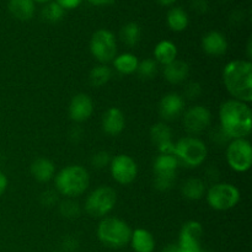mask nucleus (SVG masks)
<instances>
[{
    "label": "nucleus",
    "mask_w": 252,
    "mask_h": 252,
    "mask_svg": "<svg viewBox=\"0 0 252 252\" xmlns=\"http://www.w3.org/2000/svg\"><path fill=\"white\" fill-rule=\"evenodd\" d=\"M192 7L198 14H204L208 10V1L207 0H193L192 1Z\"/></svg>",
    "instance_id": "37"
},
{
    "label": "nucleus",
    "mask_w": 252,
    "mask_h": 252,
    "mask_svg": "<svg viewBox=\"0 0 252 252\" xmlns=\"http://www.w3.org/2000/svg\"><path fill=\"white\" fill-rule=\"evenodd\" d=\"M116 202H117V193L112 187H97L86 198L85 211L90 217L102 218L115 208Z\"/></svg>",
    "instance_id": "6"
},
{
    "label": "nucleus",
    "mask_w": 252,
    "mask_h": 252,
    "mask_svg": "<svg viewBox=\"0 0 252 252\" xmlns=\"http://www.w3.org/2000/svg\"><path fill=\"white\" fill-rule=\"evenodd\" d=\"M64 15H65V10L56 1L47 4L46 6L43 7V10H42V17H43L47 22H51V24L59 22L63 19Z\"/></svg>",
    "instance_id": "29"
},
{
    "label": "nucleus",
    "mask_w": 252,
    "mask_h": 252,
    "mask_svg": "<svg viewBox=\"0 0 252 252\" xmlns=\"http://www.w3.org/2000/svg\"><path fill=\"white\" fill-rule=\"evenodd\" d=\"M208 150L206 144L196 137H185L175 143V153L180 165L186 167H198L206 160Z\"/></svg>",
    "instance_id": "5"
},
{
    "label": "nucleus",
    "mask_w": 252,
    "mask_h": 252,
    "mask_svg": "<svg viewBox=\"0 0 252 252\" xmlns=\"http://www.w3.org/2000/svg\"><path fill=\"white\" fill-rule=\"evenodd\" d=\"M132 230L122 219L105 218L97 226V236L102 244L112 249H120L130 240Z\"/></svg>",
    "instance_id": "4"
},
{
    "label": "nucleus",
    "mask_w": 252,
    "mask_h": 252,
    "mask_svg": "<svg viewBox=\"0 0 252 252\" xmlns=\"http://www.w3.org/2000/svg\"><path fill=\"white\" fill-rule=\"evenodd\" d=\"M59 212L66 219H75L80 216V206L71 198L65 199L59 206Z\"/></svg>",
    "instance_id": "31"
},
{
    "label": "nucleus",
    "mask_w": 252,
    "mask_h": 252,
    "mask_svg": "<svg viewBox=\"0 0 252 252\" xmlns=\"http://www.w3.org/2000/svg\"><path fill=\"white\" fill-rule=\"evenodd\" d=\"M33 1H38V2H46V1H49V0H33Z\"/></svg>",
    "instance_id": "42"
},
{
    "label": "nucleus",
    "mask_w": 252,
    "mask_h": 252,
    "mask_svg": "<svg viewBox=\"0 0 252 252\" xmlns=\"http://www.w3.org/2000/svg\"><path fill=\"white\" fill-rule=\"evenodd\" d=\"M130 244L135 252H153L155 248V240L152 233L145 229H135L130 235Z\"/></svg>",
    "instance_id": "20"
},
{
    "label": "nucleus",
    "mask_w": 252,
    "mask_h": 252,
    "mask_svg": "<svg viewBox=\"0 0 252 252\" xmlns=\"http://www.w3.org/2000/svg\"><path fill=\"white\" fill-rule=\"evenodd\" d=\"M202 93L201 85L198 83H189V85H186L185 88V96L189 100H194V98L198 97Z\"/></svg>",
    "instance_id": "33"
},
{
    "label": "nucleus",
    "mask_w": 252,
    "mask_h": 252,
    "mask_svg": "<svg viewBox=\"0 0 252 252\" xmlns=\"http://www.w3.org/2000/svg\"><path fill=\"white\" fill-rule=\"evenodd\" d=\"M226 161L236 172H246L252 165V147L246 139H231L226 148Z\"/></svg>",
    "instance_id": "10"
},
{
    "label": "nucleus",
    "mask_w": 252,
    "mask_h": 252,
    "mask_svg": "<svg viewBox=\"0 0 252 252\" xmlns=\"http://www.w3.org/2000/svg\"><path fill=\"white\" fill-rule=\"evenodd\" d=\"M125 115L120 108L111 107L102 116V129L108 135H118L125 129Z\"/></svg>",
    "instance_id": "17"
},
{
    "label": "nucleus",
    "mask_w": 252,
    "mask_h": 252,
    "mask_svg": "<svg viewBox=\"0 0 252 252\" xmlns=\"http://www.w3.org/2000/svg\"><path fill=\"white\" fill-rule=\"evenodd\" d=\"M202 48L209 56H223L228 49V42L223 33L218 31H211L204 34L202 38Z\"/></svg>",
    "instance_id": "18"
},
{
    "label": "nucleus",
    "mask_w": 252,
    "mask_h": 252,
    "mask_svg": "<svg viewBox=\"0 0 252 252\" xmlns=\"http://www.w3.org/2000/svg\"><path fill=\"white\" fill-rule=\"evenodd\" d=\"M140 36H142V31H140L139 25L135 22H128L120 31L121 39L128 47L137 46L138 42L140 41Z\"/></svg>",
    "instance_id": "28"
},
{
    "label": "nucleus",
    "mask_w": 252,
    "mask_h": 252,
    "mask_svg": "<svg viewBox=\"0 0 252 252\" xmlns=\"http://www.w3.org/2000/svg\"><path fill=\"white\" fill-rule=\"evenodd\" d=\"M166 21L170 30L175 32H181L186 30L187 26H189V15L181 7H172L167 12Z\"/></svg>",
    "instance_id": "26"
},
{
    "label": "nucleus",
    "mask_w": 252,
    "mask_h": 252,
    "mask_svg": "<svg viewBox=\"0 0 252 252\" xmlns=\"http://www.w3.org/2000/svg\"><path fill=\"white\" fill-rule=\"evenodd\" d=\"M185 110V100L179 94H167L160 100L159 113L165 121H174L182 115Z\"/></svg>",
    "instance_id": "16"
},
{
    "label": "nucleus",
    "mask_w": 252,
    "mask_h": 252,
    "mask_svg": "<svg viewBox=\"0 0 252 252\" xmlns=\"http://www.w3.org/2000/svg\"><path fill=\"white\" fill-rule=\"evenodd\" d=\"M90 52L100 64L112 61L117 54V42L112 32L106 29L97 30L91 37Z\"/></svg>",
    "instance_id": "9"
},
{
    "label": "nucleus",
    "mask_w": 252,
    "mask_h": 252,
    "mask_svg": "<svg viewBox=\"0 0 252 252\" xmlns=\"http://www.w3.org/2000/svg\"><path fill=\"white\" fill-rule=\"evenodd\" d=\"M111 162V157L107 152H97L96 154L93 155L91 158V164L96 169H103V167L108 166Z\"/></svg>",
    "instance_id": "32"
},
{
    "label": "nucleus",
    "mask_w": 252,
    "mask_h": 252,
    "mask_svg": "<svg viewBox=\"0 0 252 252\" xmlns=\"http://www.w3.org/2000/svg\"><path fill=\"white\" fill-rule=\"evenodd\" d=\"M7 189V177L5 176V174H2L0 171V196L6 191Z\"/></svg>",
    "instance_id": "38"
},
{
    "label": "nucleus",
    "mask_w": 252,
    "mask_h": 252,
    "mask_svg": "<svg viewBox=\"0 0 252 252\" xmlns=\"http://www.w3.org/2000/svg\"><path fill=\"white\" fill-rule=\"evenodd\" d=\"M219 127L230 139H245L252 129V111L243 101H225L219 108Z\"/></svg>",
    "instance_id": "1"
},
{
    "label": "nucleus",
    "mask_w": 252,
    "mask_h": 252,
    "mask_svg": "<svg viewBox=\"0 0 252 252\" xmlns=\"http://www.w3.org/2000/svg\"><path fill=\"white\" fill-rule=\"evenodd\" d=\"M54 182L59 193L68 198H74L83 194L88 189L90 185V176L85 167L80 165H70L57 174Z\"/></svg>",
    "instance_id": "3"
},
{
    "label": "nucleus",
    "mask_w": 252,
    "mask_h": 252,
    "mask_svg": "<svg viewBox=\"0 0 252 252\" xmlns=\"http://www.w3.org/2000/svg\"><path fill=\"white\" fill-rule=\"evenodd\" d=\"M172 132L171 128L165 123H157L150 129V138L153 143L158 147L160 154L174 155L175 143L171 140Z\"/></svg>",
    "instance_id": "15"
},
{
    "label": "nucleus",
    "mask_w": 252,
    "mask_h": 252,
    "mask_svg": "<svg viewBox=\"0 0 252 252\" xmlns=\"http://www.w3.org/2000/svg\"><path fill=\"white\" fill-rule=\"evenodd\" d=\"M180 164L175 155L159 154L154 161V186L159 191H167L176 180Z\"/></svg>",
    "instance_id": "8"
},
{
    "label": "nucleus",
    "mask_w": 252,
    "mask_h": 252,
    "mask_svg": "<svg viewBox=\"0 0 252 252\" xmlns=\"http://www.w3.org/2000/svg\"><path fill=\"white\" fill-rule=\"evenodd\" d=\"M240 201V192L234 185L217 182L207 192V202L216 211H228L234 208Z\"/></svg>",
    "instance_id": "7"
},
{
    "label": "nucleus",
    "mask_w": 252,
    "mask_h": 252,
    "mask_svg": "<svg viewBox=\"0 0 252 252\" xmlns=\"http://www.w3.org/2000/svg\"><path fill=\"white\" fill-rule=\"evenodd\" d=\"M112 71L106 64H98L94 66L89 74V83L94 88H101L110 81Z\"/></svg>",
    "instance_id": "27"
},
{
    "label": "nucleus",
    "mask_w": 252,
    "mask_h": 252,
    "mask_svg": "<svg viewBox=\"0 0 252 252\" xmlns=\"http://www.w3.org/2000/svg\"><path fill=\"white\" fill-rule=\"evenodd\" d=\"M110 170L113 180L120 185L132 184L138 175L137 162L126 154H120L111 159Z\"/></svg>",
    "instance_id": "11"
},
{
    "label": "nucleus",
    "mask_w": 252,
    "mask_h": 252,
    "mask_svg": "<svg viewBox=\"0 0 252 252\" xmlns=\"http://www.w3.org/2000/svg\"><path fill=\"white\" fill-rule=\"evenodd\" d=\"M138 64H139V61L132 53L120 54V56L115 57V59H113V66H115V69L120 74H123V75H129V74L135 73L138 68Z\"/></svg>",
    "instance_id": "25"
},
{
    "label": "nucleus",
    "mask_w": 252,
    "mask_h": 252,
    "mask_svg": "<svg viewBox=\"0 0 252 252\" xmlns=\"http://www.w3.org/2000/svg\"><path fill=\"white\" fill-rule=\"evenodd\" d=\"M212 140H214V142L217 143V144H224L225 142H228V140H230V138L228 137V135L224 133V130L221 129L220 127L218 128V129L214 130V133L212 134Z\"/></svg>",
    "instance_id": "35"
},
{
    "label": "nucleus",
    "mask_w": 252,
    "mask_h": 252,
    "mask_svg": "<svg viewBox=\"0 0 252 252\" xmlns=\"http://www.w3.org/2000/svg\"><path fill=\"white\" fill-rule=\"evenodd\" d=\"M137 73L142 79H153L158 73V63L154 59H144L138 64Z\"/></svg>",
    "instance_id": "30"
},
{
    "label": "nucleus",
    "mask_w": 252,
    "mask_h": 252,
    "mask_svg": "<svg viewBox=\"0 0 252 252\" xmlns=\"http://www.w3.org/2000/svg\"><path fill=\"white\" fill-rule=\"evenodd\" d=\"M94 112V102L86 94H78L69 103V117L74 122H85Z\"/></svg>",
    "instance_id": "14"
},
{
    "label": "nucleus",
    "mask_w": 252,
    "mask_h": 252,
    "mask_svg": "<svg viewBox=\"0 0 252 252\" xmlns=\"http://www.w3.org/2000/svg\"><path fill=\"white\" fill-rule=\"evenodd\" d=\"M154 58L157 63L167 65L177 58V47L171 41H160L154 48Z\"/></svg>",
    "instance_id": "22"
},
{
    "label": "nucleus",
    "mask_w": 252,
    "mask_h": 252,
    "mask_svg": "<svg viewBox=\"0 0 252 252\" xmlns=\"http://www.w3.org/2000/svg\"><path fill=\"white\" fill-rule=\"evenodd\" d=\"M81 1L83 0H56V2H58L64 10L75 9V7H78L81 4Z\"/></svg>",
    "instance_id": "36"
},
{
    "label": "nucleus",
    "mask_w": 252,
    "mask_h": 252,
    "mask_svg": "<svg viewBox=\"0 0 252 252\" xmlns=\"http://www.w3.org/2000/svg\"><path fill=\"white\" fill-rule=\"evenodd\" d=\"M212 121L211 112L204 106H193L189 108L184 115V127L187 133L193 135L201 134L209 127Z\"/></svg>",
    "instance_id": "12"
},
{
    "label": "nucleus",
    "mask_w": 252,
    "mask_h": 252,
    "mask_svg": "<svg viewBox=\"0 0 252 252\" xmlns=\"http://www.w3.org/2000/svg\"><path fill=\"white\" fill-rule=\"evenodd\" d=\"M189 74V66L186 62L175 59L170 64L165 65L164 76L170 84H181L187 79Z\"/></svg>",
    "instance_id": "19"
},
{
    "label": "nucleus",
    "mask_w": 252,
    "mask_h": 252,
    "mask_svg": "<svg viewBox=\"0 0 252 252\" xmlns=\"http://www.w3.org/2000/svg\"><path fill=\"white\" fill-rule=\"evenodd\" d=\"M203 238V226L199 221L189 220L182 226L179 246L182 252H202L201 240Z\"/></svg>",
    "instance_id": "13"
},
{
    "label": "nucleus",
    "mask_w": 252,
    "mask_h": 252,
    "mask_svg": "<svg viewBox=\"0 0 252 252\" xmlns=\"http://www.w3.org/2000/svg\"><path fill=\"white\" fill-rule=\"evenodd\" d=\"M223 81L233 98L249 103L252 101V64L250 61L229 62L223 70Z\"/></svg>",
    "instance_id": "2"
},
{
    "label": "nucleus",
    "mask_w": 252,
    "mask_h": 252,
    "mask_svg": "<svg viewBox=\"0 0 252 252\" xmlns=\"http://www.w3.org/2000/svg\"><path fill=\"white\" fill-rule=\"evenodd\" d=\"M162 252H182L179 245H167Z\"/></svg>",
    "instance_id": "40"
},
{
    "label": "nucleus",
    "mask_w": 252,
    "mask_h": 252,
    "mask_svg": "<svg viewBox=\"0 0 252 252\" xmlns=\"http://www.w3.org/2000/svg\"><path fill=\"white\" fill-rule=\"evenodd\" d=\"M57 199H58L57 193L56 192L51 191V189H48V191L43 192V193L41 194V203L46 207L54 206V204L57 203Z\"/></svg>",
    "instance_id": "34"
},
{
    "label": "nucleus",
    "mask_w": 252,
    "mask_h": 252,
    "mask_svg": "<svg viewBox=\"0 0 252 252\" xmlns=\"http://www.w3.org/2000/svg\"><path fill=\"white\" fill-rule=\"evenodd\" d=\"M89 2H91L93 5H96V6H102V5H108L111 2H113L115 0H88Z\"/></svg>",
    "instance_id": "39"
},
{
    "label": "nucleus",
    "mask_w": 252,
    "mask_h": 252,
    "mask_svg": "<svg viewBox=\"0 0 252 252\" xmlns=\"http://www.w3.org/2000/svg\"><path fill=\"white\" fill-rule=\"evenodd\" d=\"M31 174L38 182H48L56 174V166L51 160L38 158L31 164Z\"/></svg>",
    "instance_id": "21"
},
{
    "label": "nucleus",
    "mask_w": 252,
    "mask_h": 252,
    "mask_svg": "<svg viewBox=\"0 0 252 252\" xmlns=\"http://www.w3.org/2000/svg\"><path fill=\"white\" fill-rule=\"evenodd\" d=\"M9 11L15 19L27 21L34 14L33 0H9Z\"/></svg>",
    "instance_id": "23"
},
{
    "label": "nucleus",
    "mask_w": 252,
    "mask_h": 252,
    "mask_svg": "<svg viewBox=\"0 0 252 252\" xmlns=\"http://www.w3.org/2000/svg\"><path fill=\"white\" fill-rule=\"evenodd\" d=\"M158 2H160L161 5H171L172 2H175L176 0H157Z\"/></svg>",
    "instance_id": "41"
},
{
    "label": "nucleus",
    "mask_w": 252,
    "mask_h": 252,
    "mask_svg": "<svg viewBox=\"0 0 252 252\" xmlns=\"http://www.w3.org/2000/svg\"><path fill=\"white\" fill-rule=\"evenodd\" d=\"M181 191L185 198L189 199V201H198L206 193V185H204L203 180L191 177L184 182Z\"/></svg>",
    "instance_id": "24"
}]
</instances>
